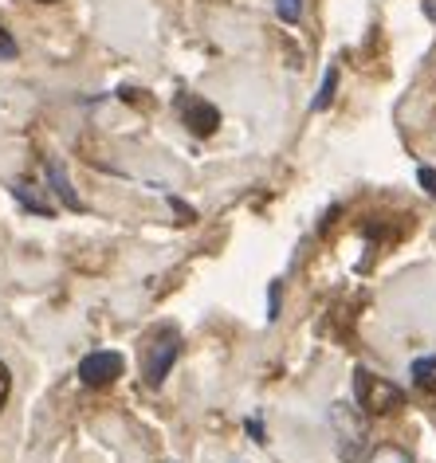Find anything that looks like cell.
I'll return each mask as SVG.
<instances>
[{"mask_svg":"<svg viewBox=\"0 0 436 463\" xmlns=\"http://www.w3.org/2000/svg\"><path fill=\"white\" fill-rule=\"evenodd\" d=\"M16 55H20V48H16V40H13V36H8V32H5V28H0V60H16Z\"/></svg>","mask_w":436,"mask_h":463,"instance_id":"cell-8","label":"cell"},{"mask_svg":"<svg viewBox=\"0 0 436 463\" xmlns=\"http://www.w3.org/2000/svg\"><path fill=\"white\" fill-rule=\"evenodd\" d=\"M181 118H185V126L193 134H201V137H209L216 126H221V114H216L213 102H204L197 95H189V99H181Z\"/></svg>","mask_w":436,"mask_h":463,"instance_id":"cell-5","label":"cell"},{"mask_svg":"<svg viewBox=\"0 0 436 463\" xmlns=\"http://www.w3.org/2000/svg\"><path fill=\"white\" fill-rule=\"evenodd\" d=\"M8 392H13V373H8V365L0 362V409L8 404Z\"/></svg>","mask_w":436,"mask_h":463,"instance_id":"cell-10","label":"cell"},{"mask_svg":"<svg viewBox=\"0 0 436 463\" xmlns=\"http://www.w3.org/2000/svg\"><path fill=\"white\" fill-rule=\"evenodd\" d=\"M335 79H338L335 71H327V79H323V95H318V99H315V110H323V107H327V102H330V95H335Z\"/></svg>","mask_w":436,"mask_h":463,"instance_id":"cell-9","label":"cell"},{"mask_svg":"<svg viewBox=\"0 0 436 463\" xmlns=\"http://www.w3.org/2000/svg\"><path fill=\"white\" fill-rule=\"evenodd\" d=\"M299 13H303V0H280V16L287 20V24H295Z\"/></svg>","mask_w":436,"mask_h":463,"instance_id":"cell-7","label":"cell"},{"mask_svg":"<svg viewBox=\"0 0 436 463\" xmlns=\"http://www.w3.org/2000/svg\"><path fill=\"white\" fill-rule=\"evenodd\" d=\"M177 354H181V334L174 326H162L150 338V345H146V381L157 389L166 381V373L174 369L177 362Z\"/></svg>","mask_w":436,"mask_h":463,"instance_id":"cell-2","label":"cell"},{"mask_svg":"<svg viewBox=\"0 0 436 463\" xmlns=\"http://www.w3.org/2000/svg\"><path fill=\"white\" fill-rule=\"evenodd\" d=\"M417 177H421V184H429V193L436 196V173H432V169H421Z\"/></svg>","mask_w":436,"mask_h":463,"instance_id":"cell-11","label":"cell"},{"mask_svg":"<svg viewBox=\"0 0 436 463\" xmlns=\"http://www.w3.org/2000/svg\"><path fill=\"white\" fill-rule=\"evenodd\" d=\"M365 463H412V459H409V451H405V448H397V444H382V448H377Z\"/></svg>","mask_w":436,"mask_h":463,"instance_id":"cell-6","label":"cell"},{"mask_svg":"<svg viewBox=\"0 0 436 463\" xmlns=\"http://www.w3.org/2000/svg\"><path fill=\"white\" fill-rule=\"evenodd\" d=\"M79 377H83V385H90V389L114 385V381L122 377V354H114V350L87 354L83 362H79Z\"/></svg>","mask_w":436,"mask_h":463,"instance_id":"cell-3","label":"cell"},{"mask_svg":"<svg viewBox=\"0 0 436 463\" xmlns=\"http://www.w3.org/2000/svg\"><path fill=\"white\" fill-rule=\"evenodd\" d=\"M40 5H55V0H40Z\"/></svg>","mask_w":436,"mask_h":463,"instance_id":"cell-12","label":"cell"},{"mask_svg":"<svg viewBox=\"0 0 436 463\" xmlns=\"http://www.w3.org/2000/svg\"><path fill=\"white\" fill-rule=\"evenodd\" d=\"M354 392H358V404L370 416H389L405 404V392H401L393 381L370 373V369H358V373H354Z\"/></svg>","mask_w":436,"mask_h":463,"instance_id":"cell-1","label":"cell"},{"mask_svg":"<svg viewBox=\"0 0 436 463\" xmlns=\"http://www.w3.org/2000/svg\"><path fill=\"white\" fill-rule=\"evenodd\" d=\"M330 424H335V432L342 436V439H338L342 459H354V456H358V448H362V436H365L362 420H354V409H350V404H335V409H330Z\"/></svg>","mask_w":436,"mask_h":463,"instance_id":"cell-4","label":"cell"}]
</instances>
